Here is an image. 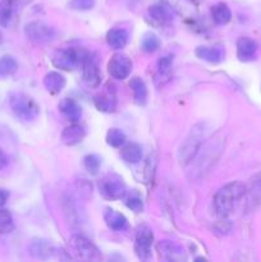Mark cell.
<instances>
[{
  "instance_id": "1",
  "label": "cell",
  "mask_w": 261,
  "mask_h": 262,
  "mask_svg": "<svg viewBox=\"0 0 261 262\" xmlns=\"http://www.w3.org/2000/svg\"><path fill=\"white\" fill-rule=\"evenodd\" d=\"M246 193V186L241 182H232L217 189L212 199V206L219 217H227L232 214L235 205Z\"/></svg>"
},
{
  "instance_id": "2",
  "label": "cell",
  "mask_w": 261,
  "mask_h": 262,
  "mask_svg": "<svg viewBox=\"0 0 261 262\" xmlns=\"http://www.w3.org/2000/svg\"><path fill=\"white\" fill-rule=\"evenodd\" d=\"M9 107L13 114L22 122H33L40 114L37 102L22 92H14L10 95Z\"/></svg>"
},
{
  "instance_id": "3",
  "label": "cell",
  "mask_w": 261,
  "mask_h": 262,
  "mask_svg": "<svg viewBox=\"0 0 261 262\" xmlns=\"http://www.w3.org/2000/svg\"><path fill=\"white\" fill-rule=\"evenodd\" d=\"M205 137V127L204 124L194 125L192 128V130L189 132L188 137L186 138V141L183 142V145L179 148V161H181L183 165L191 163L194 159V156L199 152L200 147L202 146V141Z\"/></svg>"
},
{
  "instance_id": "4",
  "label": "cell",
  "mask_w": 261,
  "mask_h": 262,
  "mask_svg": "<svg viewBox=\"0 0 261 262\" xmlns=\"http://www.w3.org/2000/svg\"><path fill=\"white\" fill-rule=\"evenodd\" d=\"M87 51L77 48H63L53 54V61L55 68L61 71H73L77 67H81Z\"/></svg>"
},
{
  "instance_id": "5",
  "label": "cell",
  "mask_w": 261,
  "mask_h": 262,
  "mask_svg": "<svg viewBox=\"0 0 261 262\" xmlns=\"http://www.w3.org/2000/svg\"><path fill=\"white\" fill-rule=\"evenodd\" d=\"M69 250L72 251L76 257L84 261H96L101 257L100 250L84 235L74 234L72 235L68 242Z\"/></svg>"
},
{
  "instance_id": "6",
  "label": "cell",
  "mask_w": 261,
  "mask_h": 262,
  "mask_svg": "<svg viewBox=\"0 0 261 262\" xmlns=\"http://www.w3.org/2000/svg\"><path fill=\"white\" fill-rule=\"evenodd\" d=\"M99 191L105 200L118 201L127 193V187L124 182L117 174H107L102 177L99 182Z\"/></svg>"
},
{
  "instance_id": "7",
  "label": "cell",
  "mask_w": 261,
  "mask_h": 262,
  "mask_svg": "<svg viewBox=\"0 0 261 262\" xmlns=\"http://www.w3.org/2000/svg\"><path fill=\"white\" fill-rule=\"evenodd\" d=\"M82 79L89 87H97L101 83V72H100L97 56L94 53L87 51L81 64Z\"/></svg>"
},
{
  "instance_id": "8",
  "label": "cell",
  "mask_w": 261,
  "mask_h": 262,
  "mask_svg": "<svg viewBox=\"0 0 261 262\" xmlns=\"http://www.w3.org/2000/svg\"><path fill=\"white\" fill-rule=\"evenodd\" d=\"M153 230L147 225H140L136 233L135 251L141 260H148L153 255Z\"/></svg>"
},
{
  "instance_id": "9",
  "label": "cell",
  "mask_w": 261,
  "mask_h": 262,
  "mask_svg": "<svg viewBox=\"0 0 261 262\" xmlns=\"http://www.w3.org/2000/svg\"><path fill=\"white\" fill-rule=\"evenodd\" d=\"M25 33L31 41L37 43L49 42L55 37V30L51 26L40 22V20L28 23L25 27Z\"/></svg>"
},
{
  "instance_id": "10",
  "label": "cell",
  "mask_w": 261,
  "mask_h": 262,
  "mask_svg": "<svg viewBox=\"0 0 261 262\" xmlns=\"http://www.w3.org/2000/svg\"><path fill=\"white\" fill-rule=\"evenodd\" d=\"M132 60L125 54H114L107 63V72L115 79L128 78L132 72Z\"/></svg>"
},
{
  "instance_id": "11",
  "label": "cell",
  "mask_w": 261,
  "mask_h": 262,
  "mask_svg": "<svg viewBox=\"0 0 261 262\" xmlns=\"http://www.w3.org/2000/svg\"><path fill=\"white\" fill-rule=\"evenodd\" d=\"M158 250L160 253V257L165 261L182 262L187 260L184 248L173 241H161L158 245Z\"/></svg>"
},
{
  "instance_id": "12",
  "label": "cell",
  "mask_w": 261,
  "mask_h": 262,
  "mask_svg": "<svg viewBox=\"0 0 261 262\" xmlns=\"http://www.w3.org/2000/svg\"><path fill=\"white\" fill-rule=\"evenodd\" d=\"M148 15L154 22L159 23V25H169L173 22L174 13L170 5L163 4V3H158V4H153L148 8Z\"/></svg>"
},
{
  "instance_id": "13",
  "label": "cell",
  "mask_w": 261,
  "mask_h": 262,
  "mask_svg": "<svg viewBox=\"0 0 261 262\" xmlns=\"http://www.w3.org/2000/svg\"><path fill=\"white\" fill-rule=\"evenodd\" d=\"M28 251H30L31 256H33L35 258H38V260H48V258H50L54 255L55 248H54L51 242L38 238V239H33L30 243Z\"/></svg>"
},
{
  "instance_id": "14",
  "label": "cell",
  "mask_w": 261,
  "mask_h": 262,
  "mask_svg": "<svg viewBox=\"0 0 261 262\" xmlns=\"http://www.w3.org/2000/svg\"><path fill=\"white\" fill-rule=\"evenodd\" d=\"M86 137V130L78 123H72L71 125L66 127L60 135L61 142L66 146H74L82 142Z\"/></svg>"
},
{
  "instance_id": "15",
  "label": "cell",
  "mask_w": 261,
  "mask_h": 262,
  "mask_svg": "<svg viewBox=\"0 0 261 262\" xmlns=\"http://www.w3.org/2000/svg\"><path fill=\"white\" fill-rule=\"evenodd\" d=\"M258 45L250 37H241L237 41V56L241 61H250L255 59Z\"/></svg>"
},
{
  "instance_id": "16",
  "label": "cell",
  "mask_w": 261,
  "mask_h": 262,
  "mask_svg": "<svg viewBox=\"0 0 261 262\" xmlns=\"http://www.w3.org/2000/svg\"><path fill=\"white\" fill-rule=\"evenodd\" d=\"M196 55L207 63L217 64L224 59V49L222 46H199L196 49Z\"/></svg>"
},
{
  "instance_id": "17",
  "label": "cell",
  "mask_w": 261,
  "mask_h": 262,
  "mask_svg": "<svg viewBox=\"0 0 261 262\" xmlns=\"http://www.w3.org/2000/svg\"><path fill=\"white\" fill-rule=\"evenodd\" d=\"M59 110L61 114L72 123H77L82 117V107L76 100L73 99H63L59 104Z\"/></svg>"
},
{
  "instance_id": "18",
  "label": "cell",
  "mask_w": 261,
  "mask_h": 262,
  "mask_svg": "<svg viewBox=\"0 0 261 262\" xmlns=\"http://www.w3.org/2000/svg\"><path fill=\"white\" fill-rule=\"evenodd\" d=\"M104 220L105 223H106L107 228L114 230V232H124V230L128 228L127 217L113 209L105 210Z\"/></svg>"
},
{
  "instance_id": "19",
  "label": "cell",
  "mask_w": 261,
  "mask_h": 262,
  "mask_svg": "<svg viewBox=\"0 0 261 262\" xmlns=\"http://www.w3.org/2000/svg\"><path fill=\"white\" fill-rule=\"evenodd\" d=\"M19 0H0V26L8 27L18 10Z\"/></svg>"
},
{
  "instance_id": "20",
  "label": "cell",
  "mask_w": 261,
  "mask_h": 262,
  "mask_svg": "<svg viewBox=\"0 0 261 262\" xmlns=\"http://www.w3.org/2000/svg\"><path fill=\"white\" fill-rule=\"evenodd\" d=\"M66 78L59 72H49L44 77V86L53 95L60 94L64 87H66Z\"/></svg>"
},
{
  "instance_id": "21",
  "label": "cell",
  "mask_w": 261,
  "mask_h": 262,
  "mask_svg": "<svg viewBox=\"0 0 261 262\" xmlns=\"http://www.w3.org/2000/svg\"><path fill=\"white\" fill-rule=\"evenodd\" d=\"M128 38H129V35L124 28H113L106 33L107 45L114 50H120L124 48L128 42Z\"/></svg>"
},
{
  "instance_id": "22",
  "label": "cell",
  "mask_w": 261,
  "mask_h": 262,
  "mask_svg": "<svg viewBox=\"0 0 261 262\" xmlns=\"http://www.w3.org/2000/svg\"><path fill=\"white\" fill-rule=\"evenodd\" d=\"M211 17L215 25L224 26L232 19V12L225 3H217L211 8Z\"/></svg>"
},
{
  "instance_id": "23",
  "label": "cell",
  "mask_w": 261,
  "mask_h": 262,
  "mask_svg": "<svg viewBox=\"0 0 261 262\" xmlns=\"http://www.w3.org/2000/svg\"><path fill=\"white\" fill-rule=\"evenodd\" d=\"M120 156L128 164H137L142 159V148L138 143H128L122 146Z\"/></svg>"
},
{
  "instance_id": "24",
  "label": "cell",
  "mask_w": 261,
  "mask_h": 262,
  "mask_svg": "<svg viewBox=\"0 0 261 262\" xmlns=\"http://www.w3.org/2000/svg\"><path fill=\"white\" fill-rule=\"evenodd\" d=\"M129 87L132 90L133 99L138 105H143L147 100V87L145 82L140 77H133L129 82Z\"/></svg>"
},
{
  "instance_id": "25",
  "label": "cell",
  "mask_w": 261,
  "mask_h": 262,
  "mask_svg": "<svg viewBox=\"0 0 261 262\" xmlns=\"http://www.w3.org/2000/svg\"><path fill=\"white\" fill-rule=\"evenodd\" d=\"M94 104L99 112L113 113L117 109V99L110 95H97L94 99Z\"/></svg>"
},
{
  "instance_id": "26",
  "label": "cell",
  "mask_w": 261,
  "mask_h": 262,
  "mask_svg": "<svg viewBox=\"0 0 261 262\" xmlns=\"http://www.w3.org/2000/svg\"><path fill=\"white\" fill-rule=\"evenodd\" d=\"M18 63L13 56L4 55L0 58V78H7L17 72Z\"/></svg>"
},
{
  "instance_id": "27",
  "label": "cell",
  "mask_w": 261,
  "mask_h": 262,
  "mask_svg": "<svg viewBox=\"0 0 261 262\" xmlns=\"http://www.w3.org/2000/svg\"><path fill=\"white\" fill-rule=\"evenodd\" d=\"M125 140H127V137H125L124 132H123L122 129H119V128H110V129L107 130L106 142L107 145L112 146V147H122L125 143Z\"/></svg>"
},
{
  "instance_id": "28",
  "label": "cell",
  "mask_w": 261,
  "mask_h": 262,
  "mask_svg": "<svg viewBox=\"0 0 261 262\" xmlns=\"http://www.w3.org/2000/svg\"><path fill=\"white\" fill-rule=\"evenodd\" d=\"M141 48L146 53H155L160 48V38L155 33H146L141 41Z\"/></svg>"
},
{
  "instance_id": "29",
  "label": "cell",
  "mask_w": 261,
  "mask_h": 262,
  "mask_svg": "<svg viewBox=\"0 0 261 262\" xmlns=\"http://www.w3.org/2000/svg\"><path fill=\"white\" fill-rule=\"evenodd\" d=\"M14 229V220L8 210L0 209V233L8 234Z\"/></svg>"
},
{
  "instance_id": "30",
  "label": "cell",
  "mask_w": 261,
  "mask_h": 262,
  "mask_svg": "<svg viewBox=\"0 0 261 262\" xmlns=\"http://www.w3.org/2000/svg\"><path fill=\"white\" fill-rule=\"evenodd\" d=\"M83 165L90 174H92V176H96L100 170V166H101V160H100V158L97 155L91 154V155L84 156Z\"/></svg>"
},
{
  "instance_id": "31",
  "label": "cell",
  "mask_w": 261,
  "mask_h": 262,
  "mask_svg": "<svg viewBox=\"0 0 261 262\" xmlns=\"http://www.w3.org/2000/svg\"><path fill=\"white\" fill-rule=\"evenodd\" d=\"M173 67V55H164L158 60V73L160 76H169Z\"/></svg>"
},
{
  "instance_id": "32",
  "label": "cell",
  "mask_w": 261,
  "mask_h": 262,
  "mask_svg": "<svg viewBox=\"0 0 261 262\" xmlns=\"http://www.w3.org/2000/svg\"><path fill=\"white\" fill-rule=\"evenodd\" d=\"M95 2L96 0H71L69 2V7L74 10L84 12V10L92 9L95 7Z\"/></svg>"
},
{
  "instance_id": "33",
  "label": "cell",
  "mask_w": 261,
  "mask_h": 262,
  "mask_svg": "<svg viewBox=\"0 0 261 262\" xmlns=\"http://www.w3.org/2000/svg\"><path fill=\"white\" fill-rule=\"evenodd\" d=\"M125 205L128 209H130L135 212H141L143 210V202L141 197L138 196H129L125 199Z\"/></svg>"
},
{
  "instance_id": "34",
  "label": "cell",
  "mask_w": 261,
  "mask_h": 262,
  "mask_svg": "<svg viewBox=\"0 0 261 262\" xmlns=\"http://www.w3.org/2000/svg\"><path fill=\"white\" fill-rule=\"evenodd\" d=\"M8 199H9V192L5 191V189L0 188V207L4 206L7 204Z\"/></svg>"
},
{
  "instance_id": "35",
  "label": "cell",
  "mask_w": 261,
  "mask_h": 262,
  "mask_svg": "<svg viewBox=\"0 0 261 262\" xmlns=\"http://www.w3.org/2000/svg\"><path fill=\"white\" fill-rule=\"evenodd\" d=\"M7 165H8V156L7 154L0 148V170H3Z\"/></svg>"
},
{
  "instance_id": "36",
  "label": "cell",
  "mask_w": 261,
  "mask_h": 262,
  "mask_svg": "<svg viewBox=\"0 0 261 262\" xmlns=\"http://www.w3.org/2000/svg\"><path fill=\"white\" fill-rule=\"evenodd\" d=\"M188 2L193 3V4H199V3H201V2H202V0H188Z\"/></svg>"
},
{
  "instance_id": "37",
  "label": "cell",
  "mask_w": 261,
  "mask_h": 262,
  "mask_svg": "<svg viewBox=\"0 0 261 262\" xmlns=\"http://www.w3.org/2000/svg\"><path fill=\"white\" fill-rule=\"evenodd\" d=\"M2 41H3V36H2V33H0V43H2Z\"/></svg>"
}]
</instances>
